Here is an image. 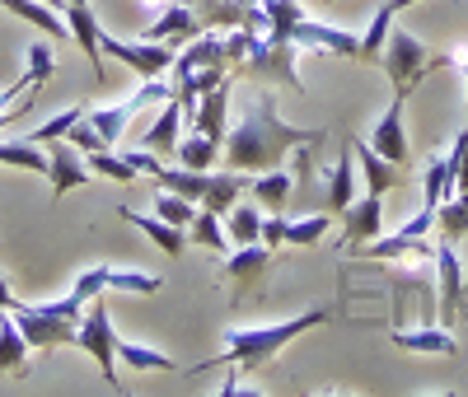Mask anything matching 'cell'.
<instances>
[{
  "mask_svg": "<svg viewBox=\"0 0 468 397\" xmlns=\"http://www.w3.org/2000/svg\"><path fill=\"white\" fill-rule=\"evenodd\" d=\"M300 145H324V127H291L277 112L271 94H253L244 117L225 131L220 159L234 173H262V169H282V159L295 154Z\"/></svg>",
  "mask_w": 468,
  "mask_h": 397,
  "instance_id": "1",
  "label": "cell"
},
{
  "mask_svg": "<svg viewBox=\"0 0 468 397\" xmlns=\"http://www.w3.org/2000/svg\"><path fill=\"white\" fill-rule=\"evenodd\" d=\"M328 323V308H314V313H295L286 323H262V328H229L225 332V350L207 365H192V374H207V370H244V374H258L271 355H277L291 337L309 332V328H324Z\"/></svg>",
  "mask_w": 468,
  "mask_h": 397,
  "instance_id": "2",
  "label": "cell"
},
{
  "mask_svg": "<svg viewBox=\"0 0 468 397\" xmlns=\"http://www.w3.org/2000/svg\"><path fill=\"white\" fill-rule=\"evenodd\" d=\"M10 313H15V323H19V332L28 337L33 350L75 346V328H80V318H85V308L75 304L70 295L57 299V304H19V299H15Z\"/></svg>",
  "mask_w": 468,
  "mask_h": 397,
  "instance_id": "3",
  "label": "cell"
},
{
  "mask_svg": "<svg viewBox=\"0 0 468 397\" xmlns=\"http://www.w3.org/2000/svg\"><path fill=\"white\" fill-rule=\"evenodd\" d=\"M379 66H384V75H388V85H394V94H412L417 85L431 70H441V66H450V57H431L417 37L408 33V28H388V37H384V52H379Z\"/></svg>",
  "mask_w": 468,
  "mask_h": 397,
  "instance_id": "4",
  "label": "cell"
},
{
  "mask_svg": "<svg viewBox=\"0 0 468 397\" xmlns=\"http://www.w3.org/2000/svg\"><path fill=\"white\" fill-rule=\"evenodd\" d=\"M75 346H80L90 360L99 365V374L108 379V388H117V332H112L108 304L99 295L85 304V318H80V328H75Z\"/></svg>",
  "mask_w": 468,
  "mask_h": 397,
  "instance_id": "5",
  "label": "cell"
},
{
  "mask_svg": "<svg viewBox=\"0 0 468 397\" xmlns=\"http://www.w3.org/2000/svg\"><path fill=\"white\" fill-rule=\"evenodd\" d=\"M103 57L132 66L136 79H154V75H165V70L174 66L178 47H169V43H150V37H141V43H127V37L103 33Z\"/></svg>",
  "mask_w": 468,
  "mask_h": 397,
  "instance_id": "6",
  "label": "cell"
},
{
  "mask_svg": "<svg viewBox=\"0 0 468 397\" xmlns=\"http://www.w3.org/2000/svg\"><path fill=\"white\" fill-rule=\"evenodd\" d=\"M379 229H384V196H356L346 211H342V244L346 248H366V244H375L379 238Z\"/></svg>",
  "mask_w": 468,
  "mask_h": 397,
  "instance_id": "7",
  "label": "cell"
},
{
  "mask_svg": "<svg viewBox=\"0 0 468 397\" xmlns=\"http://www.w3.org/2000/svg\"><path fill=\"white\" fill-rule=\"evenodd\" d=\"M90 178H94L90 164H85L80 150H75L66 136H61V141H48V183H52V202H61L70 187H85Z\"/></svg>",
  "mask_w": 468,
  "mask_h": 397,
  "instance_id": "8",
  "label": "cell"
},
{
  "mask_svg": "<svg viewBox=\"0 0 468 397\" xmlns=\"http://www.w3.org/2000/svg\"><path fill=\"white\" fill-rule=\"evenodd\" d=\"M197 33H202V15L192 10L187 0H174V5L165 0V15H160V19H154V24L145 28V37H150V43H169V47H187Z\"/></svg>",
  "mask_w": 468,
  "mask_h": 397,
  "instance_id": "9",
  "label": "cell"
},
{
  "mask_svg": "<svg viewBox=\"0 0 468 397\" xmlns=\"http://www.w3.org/2000/svg\"><path fill=\"white\" fill-rule=\"evenodd\" d=\"M454 173H459V136L445 154H431L421 169V206L426 211H436L445 196H454Z\"/></svg>",
  "mask_w": 468,
  "mask_h": 397,
  "instance_id": "10",
  "label": "cell"
},
{
  "mask_svg": "<svg viewBox=\"0 0 468 397\" xmlns=\"http://www.w3.org/2000/svg\"><path fill=\"white\" fill-rule=\"evenodd\" d=\"M403 94H394V103L384 108V117L375 122V131H370V145L384 154V159H394V164L403 169L408 159H412V150H408V131H403Z\"/></svg>",
  "mask_w": 468,
  "mask_h": 397,
  "instance_id": "11",
  "label": "cell"
},
{
  "mask_svg": "<svg viewBox=\"0 0 468 397\" xmlns=\"http://www.w3.org/2000/svg\"><path fill=\"white\" fill-rule=\"evenodd\" d=\"M436 290H441V318H454L459 299H463V262L454 253V238H445V234L436 244Z\"/></svg>",
  "mask_w": 468,
  "mask_h": 397,
  "instance_id": "12",
  "label": "cell"
},
{
  "mask_svg": "<svg viewBox=\"0 0 468 397\" xmlns=\"http://www.w3.org/2000/svg\"><path fill=\"white\" fill-rule=\"evenodd\" d=\"M388 341L399 350H412V355H459V341L450 328H436L431 318H426L421 328H388Z\"/></svg>",
  "mask_w": 468,
  "mask_h": 397,
  "instance_id": "13",
  "label": "cell"
},
{
  "mask_svg": "<svg viewBox=\"0 0 468 397\" xmlns=\"http://www.w3.org/2000/svg\"><path fill=\"white\" fill-rule=\"evenodd\" d=\"M324 202H328L333 215H342L351 202H356V150H351V141H346V150L337 154V164L324 178Z\"/></svg>",
  "mask_w": 468,
  "mask_h": 397,
  "instance_id": "14",
  "label": "cell"
},
{
  "mask_svg": "<svg viewBox=\"0 0 468 397\" xmlns=\"http://www.w3.org/2000/svg\"><path fill=\"white\" fill-rule=\"evenodd\" d=\"M351 150H356V164H361V178H366V192L370 196H384V192H394L403 169L394 164V159H384L370 141H351Z\"/></svg>",
  "mask_w": 468,
  "mask_h": 397,
  "instance_id": "15",
  "label": "cell"
},
{
  "mask_svg": "<svg viewBox=\"0 0 468 397\" xmlns=\"http://www.w3.org/2000/svg\"><path fill=\"white\" fill-rule=\"evenodd\" d=\"M48 75H57V57H52V47H48V43H33V47H28V70L15 79V85L0 89V117H5V112H10V108L24 99V89L43 85Z\"/></svg>",
  "mask_w": 468,
  "mask_h": 397,
  "instance_id": "16",
  "label": "cell"
},
{
  "mask_svg": "<svg viewBox=\"0 0 468 397\" xmlns=\"http://www.w3.org/2000/svg\"><path fill=\"white\" fill-rule=\"evenodd\" d=\"M66 28H70L75 43H80V52L94 61V75L103 79V24L94 19V10L90 5H66Z\"/></svg>",
  "mask_w": 468,
  "mask_h": 397,
  "instance_id": "17",
  "label": "cell"
},
{
  "mask_svg": "<svg viewBox=\"0 0 468 397\" xmlns=\"http://www.w3.org/2000/svg\"><path fill=\"white\" fill-rule=\"evenodd\" d=\"M117 365H127L132 374H174L178 370V360L169 350H154V346H145V341H132V337H117Z\"/></svg>",
  "mask_w": 468,
  "mask_h": 397,
  "instance_id": "18",
  "label": "cell"
},
{
  "mask_svg": "<svg viewBox=\"0 0 468 397\" xmlns=\"http://www.w3.org/2000/svg\"><path fill=\"white\" fill-rule=\"evenodd\" d=\"M117 215H122L127 225H136L145 238H150V244L154 248H160V253H169V257H178L183 253V244H187V234L178 229V225H169V220H160V215H141V211H132V206H122V211H117Z\"/></svg>",
  "mask_w": 468,
  "mask_h": 397,
  "instance_id": "19",
  "label": "cell"
},
{
  "mask_svg": "<svg viewBox=\"0 0 468 397\" xmlns=\"http://www.w3.org/2000/svg\"><path fill=\"white\" fill-rule=\"evenodd\" d=\"M0 10L19 15L24 24H33L37 33H48V37H70L66 15H61L57 5H48V0H0Z\"/></svg>",
  "mask_w": 468,
  "mask_h": 397,
  "instance_id": "20",
  "label": "cell"
},
{
  "mask_svg": "<svg viewBox=\"0 0 468 397\" xmlns=\"http://www.w3.org/2000/svg\"><path fill=\"white\" fill-rule=\"evenodd\" d=\"M225 108H229V85H216L211 94L197 99V108H192V127L225 145V131H229V127H225Z\"/></svg>",
  "mask_w": 468,
  "mask_h": 397,
  "instance_id": "21",
  "label": "cell"
},
{
  "mask_svg": "<svg viewBox=\"0 0 468 397\" xmlns=\"http://www.w3.org/2000/svg\"><path fill=\"white\" fill-rule=\"evenodd\" d=\"M183 117H187V108L178 103V94L169 99V103H160V117H154V127L141 136V145L145 150H154V154H169L174 145H178V127H183Z\"/></svg>",
  "mask_w": 468,
  "mask_h": 397,
  "instance_id": "22",
  "label": "cell"
},
{
  "mask_svg": "<svg viewBox=\"0 0 468 397\" xmlns=\"http://www.w3.org/2000/svg\"><path fill=\"white\" fill-rule=\"evenodd\" d=\"M28 337L19 332V323H15V313L5 308L0 313V374H24V365H28Z\"/></svg>",
  "mask_w": 468,
  "mask_h": 397,
  "instance_id": "23",
  "label": "cell"
},
{
  "mask_svg": "<svg viewBox=\"0 0 468 397\" xmlns=\"http://www.w3.org/2000/svg\"><path fill=\"white\" fill-rule=\"evenodd\" d=\"M244 187H249V173H234V169H225V173H207L202 206H207V211H216V215H225V211L244 196Z\"/></svg>",
  "mask_w": 468,
  "mask_h": 397,
  "instance_id": "24",
  "label": "cell"
},
{
  "mask_svg": "<svg viewBox=\"0 0 468 397\" xmlns=\"http://www.w3.org/2000/svg\"><path fill=\"white\" fill-rule=\"evenodd\" d=\"M0 164L5 169H24V173H43L48 178V150L19 136V141H0Z\"/></svg>",
  "mask_w": 468,
  "mask_h": 397,
  "instance_id": "25",
  "label": "cell"
},
{
  "mask_svg": "<svg viewBox=\"0 0 468 397\" xmlns=\"http://www.w3.org/2000/svg\"><path fill=\"white\" fill-rule=\"evenodd\" d=\"M291 187H295V178H291L286 169H262V173H253V196H258V206H267V211H286Z\"/></svg>",
  "mask_w": 468,
  "mask_h": 397,
  "instance_id": "26",
  "label": "cell"
},
{
  "mask_svg": "<svg viewBox=\"0 0 468 397\" xmlns=\"http://www.w3.org/2000/svg\"><path fill=\"white\" fill-rule=\"evenodd\" d=\"M220 220H225V215L197 206V215H192V225H187V244H202V248H211V253H229L234 244H229V234H225Z\"/></svg>",
  "mask_w": 468,
  "mask_h": 397,
  "instance_id": "27",
  "label": "cell"
},
{
  "mask_svg": "<svg viewBox=\"0 0 468 397\" xmlns=\"http://www.w3.org/2000/svg\"><path fill=\"white\" fill-rule=\"evenodd\" d=\"M267 262H271V248L267 244H234V253L225 262V276H229L234 286H244V281H253Z\"/></svg>",
  "mask_w": 468,
  "mask_h": 397,
  "instance_id": "28",
  "label": "cell"
},
{
  "mask_svg": "<svg viewBox=\"0 0 468 397\" xmlns=\"http://www.w3.org/2000/svg\"><path fill=\"white\" fill-rule=\"evenodd\" d=\"M225 234L229 244H262V215L253 202H234L225 211Z\"/></svg>",
  "mask_w": 468,
  "mask_h": 397,
  "instance_id": "29",
  "label": "cell"
},
{
  "mask_svg": "<svg viewBox=\"0 0 468 397\" xmlns=\"http://www.w3.org/2000/svg\"><path fill=\"white\" fill-rule=\"evenodd\" d=\"M174 154H178V164H183V169L207 173V169H216V159H220V141H211V136H202V131H192L187 141L174 145Z\"/></svg>",
  "mask_w": 468,
  "mask_h": 397,
  "instance_id": "30",
  "label": "cell"
},
{
  "mask_svg": "<svg viewBox=\"0 0 468 397\" xmlns=\"http://www.w3.org/2000/svg\"><path fill=\"white\" fill-rule=\"evenodd\" d=\"M132 117H136L132 99L112 103V108H90V122L99 127V136H103L108 145H117V141H122V131H127V122H132Z\"/></svg>",
  "mask_w": 468,
  "mask_h": 397,
  "instance_id": "31",
  "label": "cell"
},
{
  "mask_svg": "<svg viewBox=\"0 0 468 397\" xmlns=\"http://www.w3.org/2000/svg\"><path fill=\"white\" fill-rule=\"evenodd\" d=\"M394 0H384V5L375 10V19H370V28L361 33V61H379V52H384V37H388V28H394Z\"/></svg>",
  "mask_w": 468,
  "mask_h": 397,
  "instance_id": "32",
  "label": "cell"
},
{
  "mask_svg": "<svg viewBox=\"0 0 468 397\" xmlns=\"http://www.w3.org/2000/svg\"><path fill=\"white\" fill-rule=\"evenodd\" d=\"M165 281L150 271H136V266H108V290H122V295H154Z\"/></svg>",
  "mask_w": 468,
  "mask_h": 397,
  "instance_id": "33",
  "label": "cell"
},
{
  "mask_svg": "<svg viewBox=\"0 0 468 397\" xmlns=\"http://www.w3.org/2000/svg\"><path fill=\"white\" fill-rule=\"evenodd\" d=\"M154 215L169 220V225H178V229H187L192 215H197V202H192V196L169 192V187H160V192H154Z\"/></svg>",
  "mask_w": 468,
  "mask_h": 397,
  "instance_id": "34",
  "label": "cell"
},
{
  "mask_svg": "<svg viewBox=\"0 0 468 397\" xmlns=\"http://www.w3.org/2000/svg\"><path fill=\"white\" fill-rule=\"evenodd\" d=\"M90 173L112 178V183H136V178H141L132 159H127V154H117V150H99V154H90Z\"/></svg>",
  "mask_w": 468,
  "mask_h": 397,
  "instance_id": "35",
  "label": "cell"
},
{
  "mask_svg": "<svg viewBox=\"0 0 468 397\" xmlns=\"http://www.w3.org/2000/svg\"><path fill=\"white\" fill-rule=\"evenodd\" d=\"M85 112H90L85 103H75V108H66V112H57V117H52V122H43V127H37V131H33L28 141H37V145H48V141H61V136H70V127H75V122H80V117H85Z\"/></svg>",
  "mask_w": 468,
  "mask_h": 397,
  "instance_id": "36",
  "label": "cell"
},
{
  "mask_svg": "<svg viewBox=\"0 0 468 397\" xmlns=\"http://www.w3.org/2000/svg\"><path fill=\"white\" fill-rule=\"evenodd\" d=\"M328 229H333L328 215H300V220H286V244H319Z\"/></svg>",
  "mask_w": 468,
  "mask_h": 397,
  "instance_id": "37",
  "label": "cell"
},
{
  "mask_svg": "<svg viewBox=\"0 0 468 397\" xmlns=\"http://www.w3.org/2000/svg\"><path fill=\"white\" fill-rule=\"evenodd\" d=\"M436 225L445 238H463L468 234V206L459 202V196H445V202L436 206Z\"/></svg>",
  "mask_w": 468,
  "mask_h": 397,
  "instance_id": "38",
  "label": "cell"
},
{
  "mask_svg": "<svg viewBox=\"0 0 468 397\" xmlns=\"http://www.w3.org/2000/svg\"><path fill=\"white\" fill-rule=\"evenodd\" d=\"M66 141H70L75 150H85V154H99V150H112V145H108V141L99 136V127L90 122V112H85V117H80V122H75V127H70V136H66Z\"/></svg>",
  "mask_w": 468,
  "mask_h": 397,
  "instance_id": "39",
  "label": "cell"
},
{
  "mask_svg": "<svg viewBox=\"0 0 468 397\" xmlns=\"http://www.w3.org/2000/svg\"><path fill=\"white\" fill-rule=\"evenodd\" d=\"M454 196L468 206V127L459 131V173H454Z\"/></svg>",
  "mask_w": 468,
  "mask_h": 397,
  "instance_id": "40",
  "label": "cell"
},
{
  "mask_svg": "<svg viewBox=\"0 0 468 397\" xmlns=\"http://www.w3.org/2000/svg\"><path fill=\"white\" fill-rule=\"evenodd\" d=\"M262 244H267L271 253L286 244V220H282V211H271V215L262 220Z\"/></svg>",
  "mask_w": 468,
  "mask_h": 397,
  "instance_id": "41",
  "label": "cell"
},
{
  "mask_svg": "<svg viewBox=\"0 0 468 397\" xmlns=\"http://www.w3.org/2000/svg\"><path fill=\"white\" fill-rule=\"evenodd\" d=\"M450 66L463 70V89H468V52H450ZM463 127H468V122H463Z\"/></svg>",
  "mask_w": 468,
  "mask_h": 397,
  "instance_id": "42",
  "label": "cell"
},
{
  "mask_svg": "<svg viewBox=\"0 0 468 397\" xmlns=\"http://www.w3.org/2000/svg\"><path fill=\"white\" fill-rule=\"evenodd\" d=\"M0 308H15V295H10V281L0 276Z\"/></svg>",
  "mask_w": 468,
  "mask_h": 397,
  "instance_id": "43",
  "label": "cell"
},
{
  "mask_svg": "<svg viewBox=\"0 0 468 397\" xmlns=\"http://www.w3.org/2000/svg\"><path fill=\"white\" fill-rule=\"evenodd\" d=\"M48 5H57V10H66V0H48Z\"/></svg>",
  "mask_w": 468,
  "mask_h": 397,
  "instance_id": "44",
  "label": "cell"
},
{
  "mask_svg": "<svg viewBox=\"0 0 468 397\" xmlns=\"http://www.w3.org/2000/svg\"><path fill=\"white\" fill-rule=\"evenodd\" d=\"M66 5H90V0H66Z\"/></svg>",
  "mask_w": 468,
  "mask_h": 397,
  "instance_id": "45",
  "label": "cell"
},
{
  "mask_svg": "<svg viewBox=\"0 0 468 397\" xmlns=\"http://www.w3.org/2000/svg\"><path fill=\"white\" fill-rule=\"evenodd\" d=\"M0 313H5V308H0Z\"/></svg>",
  "mask_w": 468,
  "mask_h": 397,
  "instance_id": "46",
  "label": "cell"
}]
</instances>
